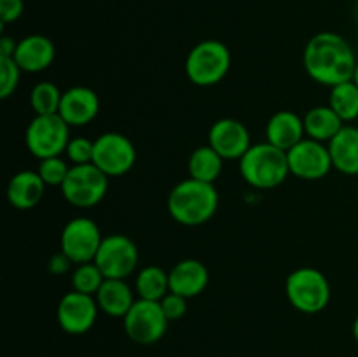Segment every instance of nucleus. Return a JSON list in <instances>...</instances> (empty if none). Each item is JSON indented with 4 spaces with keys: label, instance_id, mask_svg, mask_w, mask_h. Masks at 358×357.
Instances as JSON below:
<instances>
[{
    "label": "nucleus",
    "instance_id": "f704fd0d",
    "mask_svg": "<svg viewBox=\"0 0 358 357\" xmlns=\"http://www.w3.org/2000/svg\"><path fill=\"white\" fill-rule=\"evenodd\" d=\"M352 332H353V338H355V342L358 343V315L355 317V321H353V326H352Z\"/></svg>",
    "mask_w": 358,
    "mask_h": 357
},
{
    "label": "nucleus",
    "instance_id": "473e14b6",
    "mask_svg": "<svg viewBox=\"0 0 358 357\" xmlns=\"http://www.w3.org/2000/svg\"><path fill=\"white\" fill-rule=\"evenodd\" d=\"M72 259L69 258V255L65 254L63 251L56 252V254L51 255V259H49L48 262V268H49V273L51 275H65V273L70 272V266H72Z\"/></svg>",
    "mask_w": 358,
    "mask_h": 357
},
{
    "label": "nucleus",
    "instance_id": "7ed1b4c3",
    "mask_svg": "<svg viewBox=\"0 0 358 357\" xmlns=\"http://www.w3.org/2000/svg\"><path fill=\"white\" fill-rule=\"evenodd\" d=\"M240 174L248 186L261 191L278 188L290 175L287 150L269 142L252 144L240 160Z\"/></svg>",
    "mask_w": 358,
    "mask_h": 357
},
{
    "label": "nucleus",
    "instance_id": "9b49d317",
    "mask_svg": "<svg viewBox=\"0 0 358 357\" xmlns=\"http://www.w3.org/2000/svg\"><path fill=\"white\" fill-rule=\"evenodd\" d=\"M101 231L100 226L90 217H76L65 224L59 237V248L72 259L73 265L91 262L96 258L100 248Z\"/></svg>",
    "mask_w": 358,
    "mask_h": 357
},
{
    "label": "nucleus",
    "instance_id": "412c9836",
    "mask_svg": "<svg viewBox=\"0 0 358 357\" xmlns=\"http://www.w3.org/2000/svg\"><path fill=\"white\" fill-rule=\"evenodd\" d=\"M94 298L103 314L119 318H124V315L136 301L131 287L124 279H105Z\"/></svg>",
    "mask_w": 358,
    "mask_h": 357
},
{
    "label": "nucleus",
    "instance_id": "dca6fc26",
    "mask_svg": "<svg viewBox=\"0 0 358 357\" xmlns=\"http://www.w3.org/2000/svg\"><path fill=\"white\" fill-rule=\"evenodd\" d=\"M14 59L23 72L38 74L48 70L56 58V46L49 37L41 34L27 35L17 41Z\"/></svg>",
    "mask_w": 358,
    "mask_h": 357
},
{
    "label": "nucleus",
    "instance_id": "1a4fd4ad",
    "mask_svg": "<svg viewBox=\"0 0 358 357\" xmlns=\"http://www.w3.org/2000/svg\"><path fill=\"white\" fill-rule=\"evenodd\" d=\"M140 261L135 241L121 233L108 234L101 240L94 262L105 279H124L131 275Z\"/></svg>",
    "mask_w": 358,
    "mask_h": 357
},
{
    "label": "nucleus",
    "instance_id": "c9c22d12",
    "mask_svg": "<svg viewBox=\"0 0 358 357\" xmlns=\"http://www.w3.org/2000/svg\"><path fill=\"white\" fill-rule=\"evenodd\" d=\"M352 80L358 86V63H357V69H355V74H353V79Z\"/></svg>",
    "mask_w": 358,
    "mask_h": 357
},
{
    "label": "nucleus",
    "instance_id": "7c9ffc66",
    "mask_svg": "<svg viewBox=\"0 0 358 357\" xmlns=\"http://www.w3.org/2000/svg\"><path fill=\"white\" fill-rule=\"evenodd\" d=\"M159 303L164 315H166V318L170 322L180 321V318L187 314V298L180 296V294L177 293H171L170 290Z\"/></svg>",
    "mask_w": 358,
    "mask_h": 357
},
{
    "label": "nucleus",
    "instance_id": "2eb2a0df",
    "mask_svg": "<svg viewBox=\"0 0 358 357\" xmlns=\"http://www.w3.org/2000/svg\"><path fill=\"white\" fill-rule=\"evenodd\" d=\"M100 112V98L96 91L87 86H72L62 94L58 114L70 128L86 126Z\"/></svg>",
    "mask_w": 358,
    "mask_h": 357
},
{
    "label": "nucleus",
    "instance_id": "6ab92c4d",
    "mask_svg": "<svg viewBox=\"0 0 358 357\" xmlns=\"http://www.w3.org/2000/svg\"><path fill=\"white\" fill-rule=\"evenodd\" d=\"M45 192V182L38 172L23 170L10 177L7 184V200L10 206L17 210H31L42 202Z\"/></svg>",
    "mask_w": 358,
    "mask_h": 357
},
{
    "label": "nucleus",
    "instance_id": "20e7f679",
    "mask_svg": "<svg viewBox=\"0 0 358 357\" xmlns=\"http://www.w3.org/2000/svg\"><path fill=\"white\" fill-rule=\"evenodd\" d=\"M285 294L289 303L301 314H320L331 301V284L318 268L301 266L287 276Z\"/></svg>",
    "mask_w": 358,
    "mask_h": 357
},
{
    "label": "nucleus",
    "instance_id": "a211bd4d",
    "mask_svg": "<svg viewBox=\"0 0 358 357\" xmlns=\"http://www.w3.org/2000/svg\"><path fill=\"white\" fill-rule=\"evenodd\" d=\"M306 139L303 118L292 111H280L266 122V142L282 150H290L294 146Z\"/></svg>",
    "mask_w": 358,
    "mask_h": 357
},
{
    "label": "nucleus",
    "instance_id": "c85d7f7f",
    "mask_svg": "<svg viewBox=\"0 0 358 357\" xmlns=\"http://www.w3.org/2000/svg\"><path fill=\"white\" fill-rule=\"evenodd\" d=\"M21 72L20 65L14 58H0V97L6 100L14 91L17 90L20 84Z\"/></svg>",
    "mask_w": 358,
    "mask_h": 357
},
{
    "label": "nucleus",
    "instance_id": "72a5a7b5",
    "mask_svg": "<svg viewBox=\"0 0 358 357\" xmlns=\"http://www.w3.org/2000/svg\"><path fill=\"white\" fill-rule=\"evenodd\" d=\"M17 48V42L9 35H2L0 37V58H13L14 51Z\"/></svg>",
    "mask_w": 358,
    "mask_h": 357
},
{
    "label": "nucleus",
    "instance_id": "f8f14e48",
    "mask_svg": "<svg viewBox=\"0 0 358 357\" xmlns=\"http://www.w3.org/2000/svg\"><path fill=\"white\" fill-rule=\"evenodd\" d=\"M287 158H289L290 175L301 181H320L334 168L327 144L308 136L287 150Z\"/></svg>",
    "mask_w": 358,
    "mask_h": 357
},
{
    "label": "nucleus",
    "instance_id": "f257e3e1",
    "mask_svg": "<svg viewBox=\"0 0 358 357\" xmlns=\"http://www.w3.org/2000/svg\"><path fill=\"white\" fill-rule=\"evenodd\" d=\"M357 63L350 42L334 31L313 35L303 52V65L308 76L315 83L329 88L352 80Z\"/></svg>",
    "mask_w": 358,
    "mask_h": 357
},
{
    "label": "nucleus",
    "instance_id": "b1692460",
    "mask_svg": "<svg viewBox=\"0 0 358 357\" xmlns=\"http://www.w3.org/2000/svg\"><path fill=\"white\" fill-rule=\"evenodd\" d=\"M135 289L140 300L161 301L170 293V276L161 266H143L136 273Z\"/></svg>",
    "mask_w": 358,
    "mask_h": 357
},
{
    "label": "nucleus",
    "instance_id": "0eeeda50",
    "mask_svg": "<svg viewBox=\"0 0 358 357\" xmlns=\"http://www.w3.org/2000/svg\"><path fill=\"white\" fill-rule=\"evenodd\" d=\"M24 142L28 150L38 160L62 156L70 142V126L59 114L35 115L28 122Z\"/></svg>",
    "mask_w": 358,
    "mask_h": 357
},
{
    "label": "nucleus",
    "instance_id": "c756f323",
    "mask_svg": "<svg viewBox=\"0 0 358 357\" xmlns=\"http://www.w3.org/2000/svg\"><path fill=\"white\" fill-rule=\"evenodd\" d=\"M65 154L72 164L93 163L94 140L86 139V136H73L66 146Z\"/></svg>",
    "mask_w": 358,
    "mask_h": 357
},
{
    "label": "nucleus",
    "instance_id": "e433bc0d",
    "mask_svg": "<svg viewBox=\"0 0 358 357\" xmlns=\"http://www.w3.org/2000/svg\"><path fill=\"white\" fill-rule=\"evenodd\" d=\"M355 21H357V24H358V0L355 2Z\"/></svg>",
    "mask_w": 358,
    "mask_h": 357
},
{
    "label": "nucleus",
    "instance_id": "2f4dec72",
    "mask_svg": "<svg viewBox=\"0 0 358 357\" xmlns=\"http://www.w3.org/2000/svg\"><path fill=\"white\" fill-rule=\"evenodd\" d=\"M24 10L23 0H0V21L2 24L14 23Z\"/></svg>",
    "mask_w": 358,
    "mask_h": 357
},
{
    "label": "nucleus",
    "instance_id": "5701e85b",
    "mask_svg": "<svg viewBox=\"0 0 358 357\" xmlns=\"http://www.w3.org/2000/svg\"><path fill=\"white\" fill-rule=\"evenodd\" d=\"M224 161L226 160L213 147H210L208 144L196 147L187 161L189 177L213 184L220 177V174H222Z\"/></svg>",
    "mask_w": 358,
    "mask_h": 357
},
{
    "label": "nucleus",
    "instance_id": "f3484780",
    "mask_svg": "<svg viewBox=\"0 0 358 357\" xmlns=\"http://www.w3.org/2000/svg\"><path fill=\"white\" fill-rule=\"evenodd\" d=\"M170 290L184 298H196L210 282L208 268L198 259H182L168 272Z\"/></svg>",
    "mask_w": 358,
    "mask_h": 357
},
{
    "label": "nucleus",
    "instance_id": "f03ea898",
    "mask_svg": "<svg viewBox=\"0 0 358 357\" xmlns=\"http://www.w3.org/2000/svg\"><path fill=\"white\" fill-rule=\"evenodd\" d=\"M219 209V192L210 182L185 178L168 195V214L182 226L206 224Z\"/></svg>",
    "mask_w": 358,
    "mask_h": 357
},
{
    "label": "nucleus",
    "instance_id": "39448f33",
    "mask_svg": "<svg viewBox=\"0 0 358 357\" xmlns=\"http://www.w3.org/2000/svg\"><path fill=\"white\" fill-rule=\"evenodd\" d=\"M231 69V51L224 42L206 38L198 42L185 58V74L196 86H215Z\"/></svg>",
    "mask_w": 358,
    "mask_h": 357
},
{
    "label": "nucleus",
    "instance_id": "cd10ccee",
    "mask_svg": "<svg viewBox=\"0 0 358 357\" xmlns=\"http://www.w3.org/2000/svg\"><path fill=\"white\" fill-rule=\"evenodd\" d=\"M70 167L72 164H66V161L62 156H52L41 160L37 172L42 177V181L45 182V186H59L62 188L66 175H69Z\"/></svg>",
    "mask_w": 358,
    "mask_h": 357
},
{
    "label": "nucleus",
    "instance_id": "393cba45",
    "mask_svg": "<svg viewBox=\"0 0 358 357\" xmlns=\"http://www.w3.org/2000/svg\"><path fill=\"white\" fill-rule=\"evenodd\" d=\"M329 107L343 119V122H352L358 119V86L353 80L331 88Z\"/></svg>",
    "mask_w": 358,
    "mask_h": 357
},
{
    "label": "nucleus",
    "instance_id": "aec40b11",
    "mask_svg": "<svg viewBox=\"0 0 358 357\" xmlns=\"http://www.w3.org/2000/svg\"><path fill=\"white\" fill-rule=\"evenodd\" d=\"M327 146L332 167L341 174L358 177V126L345 125Z\"/></svg>",
    "mask_w": 358,
    "mask_h": 357
},
{
    "label": "nucleus",
    "instance_id": "4c0bfd02",
    "mask_svg": "<svg viewBox=\"0 0 358 357\" xmlns=\"http://www.w3.org/2000/svg\"><path fill=\"white\" fill-rule=\"evenodd\" d=\"M357 198H358V182H357Z\"/></svg>",
    "mask_w": 358,
    "mask_h": 357
},
{
    "label": "nucleus",
    "instance_id": "6e6552de",
    "mask_svg": "<svg viewBox=\"0 0 358 357\" xmlns=\"http://www.w3.org/2000/svg\"><path fill=\"white\" fill-rule=\"evenodd\" d=\"M170 321L164 315L159 301L136 300L122 318L124 332L138 345H154L164 335Z\"/></svg>",
    "mask_w": 358,
    "mask_h": 357
},
{
    "label": "nucleus",
    "instance_id": "423d86ee",
    "mask_svg": "<svg viewBox=\"0 0 358 357\" xmlns=\"http://www.w3.org/2000/svg\"><path fill=\"white\" fill-rule=\"evenodd\" d=\"M108 178L110 177L93 163L72 164L62 184V195L72 206L93 209L107 195Z\"/></svg>",
    "mask_w": 358,
    "mask_h": 357
},
{
    "label": "nucleus",
    "instance_id": "bb28decb",
    "mask_svg": "<svg viewBox=\"0 0 358 357\" xmlns=\"http://www.w3.org/2000/svg\"><path fill=\"white\" fill-rule=\"evenodd\" d=\"M72 289L77 293L90 294V296H96L100 290L101 284L105 282L103 273L96 266V262H83V265H76V270L72 272Z\"/></svg>",
    "mask_w": 358,
    "mask_h": 357
},
{
    "label": "nucleus",
    "instance_id": "9d476101",
    "mask_svg": "<svg viewBox=\"0 0 358 357\" xmlns=\"http://www.w3.org/2000/svg\"><path fill=\"white\" fill-rule=\"evenodd\" d=\"M136 163V149L131 140L117 132L101 133L94 140L93 164L107 177L126 175Z\"/></svg>",
    "mask_w": 358,
    "mask_h": 357
},
{
    "label": "nucleus",
    "instance_id": "4be33fe9",
    "mask_svg": "<svg viewBox=\"0 0 358 357\" xmlns=\"http://www.w3.org/2000/svg\"><path fill=\"white\" fill-rule=\"evenodd\" d=\"M304 132L308 139L329 144L345 126L343 119L329 105H317L310 108L303 118Z\"/></svg>",
    "mask_w": 358,
    "mask_h": 357
},
{
    "label": "nucleus",
    "instance_id": "a878e982",
    "mask_svg": "<svg viewBox=\"0 0 358 357\" xmlns=\"http://www.w3.org/2000/svg\"><path fill=\"white\" fill-rule=\"evenodd\" d=\"M62 91L55 83L41 80L34 86L30 93V105L35 115L58 114L59 104H62Z\"/></svg>",
    "mask_w": 358,
    "mask_h": 357
},
{
    "label": "nucleus",
    "instance_id": "4468645a",
    "mask_svg": "<svg viewBox=\"0 0 358 357\" xmlns=\"http://www.w3.org/2000/svg\"><path fill=\"white\" fill-rule=\"evenodd\" d=\"M208 146L213 147L224 160L240 161L252 147L250 132L238 119L222 118L213 122L210 128Z\"/></svg>",
    "mask_w": 358,
    "mask_h": 357
},
{
    "label": "nucleus",
    "instance_id": "ddd939ff",
    "mask_svg": "<svg viewBox=\"0 0 358 357\" xmlns=\"http://www.w3.org/2000/svg\"><path fill=\"white\" fill-rule=\"evenodd\" d=\"M98 310L100 307L96 298L72 289L59 300L56 307V321L66 335L79 336L96 324Z\"/></svg>",
    "mask_w": 358,
    "mask_h": 357
}]
</instances>
